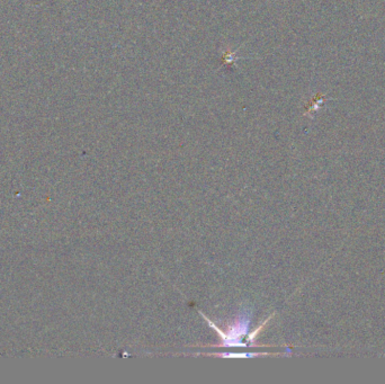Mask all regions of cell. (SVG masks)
<instances>
[{
	"instance_id": "2",
	"label": "cell",
	"mask_w": 385,
	"mask_h": 384,
	"mask_svg": "<svg viewBox=\"0 0 385 384\" xmlns=\"http://www.w3.org/2000/svg\"><path fill=\"white\" fill-rule=\"evenodd\" d=\"M236 52H232V51L230 49H228L225 51V52L223 53V61L225 62L226 65H231L233 63V62L236 61Z\"/></svg>"
},
{
	"instance_id": "4",
	"label": "cell",
	"mask_w": 385,
	"mask_h": 384,
	"mask_svg": "<svg viewBox=\"0 0 385 384\" xmlns=\"http://www.w3.org/2000/svg\"><path fill=\"white\" fill-rule=\"evenodd\" d=\"M222 356H226V357H250V356H254V354H222Z\"/></svg>"
},
{
	"instance_id": "3",
	"label": "cell",
	"mask_w": 385,
	"mask_h": 384,
	"mask_svg": "<svg viewBox=\"0 0 385 384\" xmlns=\"http://www.w3.org/2000/svg\"><path fill=\"white\" fill-rule=\"evenodd\" d=\"M269 319H270V317H269V318H268L267 320H266V321H265V323H264V324H263L262 326H260V327H259V328H258L257 330H254V331L252 332V334H250V335H249V340H250V342H252V340L254 339V337H257V336H258V334H259V332H260V331H262V329L264 328V326H265L266 324H267V323H268V321H269Z\"/></svg>"
},
{
	"instance_id": "1",
	"label": "cell",
	"mask_w": 385,
	"mask_h": 384,
	"mask_svg": "<svg viewBox=\"0 0 385 384\" xmlns=\"http://www.w3.org/2000/svg\"><path fill=\"white\" fill-rule=\"evenodd\" d=\"M204 318L206 319V321L208 323V325L213 327V328L215 329V331L218 332V334L221 336V339L223 340V346H245V344H242L240 342V337L242 335H245L247 330H248V326H249V318L247 317H243V318H240L238 319V321L236 323V325L232 327V328L230 330H228V332L226 334H224V332L219 329L217 326H215L213 323H211V320H208L205 315H203Z\"/></svg>"
}]
</instances>
